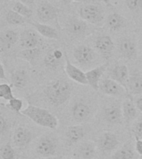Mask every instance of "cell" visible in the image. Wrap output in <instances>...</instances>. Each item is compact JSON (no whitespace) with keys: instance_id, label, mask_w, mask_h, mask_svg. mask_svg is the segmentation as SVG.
I'll return each mask as SVG.
<instances>
[{"instance_id":"obj_39","label":"cell","mask_w":142,"mask_h":159,"mask_svg":"<svg viewBox=\"0 0 142 159\" xmlns=\"http://www.w3.org/2000/svg\"><path fill=\"white\" fill-rule=\"evenodd\" d=\"M135 151L142 155V139H135Z\"/></svg>"},{"instance_id":"obj_14","label":"cell","mask_w":142,"mask_h":159,"mask_svg":"<svg viewBox=\"0 0 142 159\" xmlns=\"http://www.w3.org/2000/svg\"><path fill=\"white\" fill-rule=\"evenodd\" d=\"M95 47L97 52L102 54L104 58H109L114 51L115 45L111 37L109 36H102L96 40Z\"/></svg>"},{"instance_id":"obj_21","label":"cell","mask_w":142,"mask_h":159,"mask_svg":"<svg viewBox=\"0 0 142 159\" xmlns=\"http://www.w3.org/2000/svg\"><path fill=\"white\" fill-rule=\"evenodd\" d=\"M122 114L123 119L125 120L126 123H130L135 120L137 116V107L135 103L132 101L131 97L129 99H125L122 103Z\"/></svg>"},{"instance_id":"obj_8","label":"cell","mask_w":142,"mask_h":159,"mask_svg":"<svg viewBox=\"0 0 142 159\" xmlns=\"http://www.w3.org/2000/svg\"><path fill=\"white\" fill-rule=\"evenodd\" d=\"M129 76L128 67L124 64L115 66L114 68H112L111 70L110 71V78L118 82L126 90L127 94L130 95L128 91V87H127V82H128Z\"/></svg>"},{"instance_id":"obj_40","label":"cell","mask_w":142,"mask_h":159,"mask_svg":"<svg viewBox=\"0 0 142 159\" xmlns=\"http://www.w3.org/2000/svg\"><path fill=\"white\" fill-rule=\"evenodd\" d=\"M0 80H7L4 66L2 64V62H1V64H0Z\"/></svg>"},{"instance_id":"obj_9","label":"cell","mask_w":142,"mask_h":159,"mask_svg":"<svg viewBox=\"0 0 142 159\" xmlns=\"http://www.w3.org/2000/svg\"><path fill=\"white\" fill-rule=\"evenodd\" d=\"M64 69L67 76L73 81L77 82L78 84H84V85L88 84L86 72L82 71L80 68L72 64V62L70 61V60L67 58V57H66V64H65Z\"/></svg>"},{"instance_id":"obj_7","label":"cell","mask_w":142,"mask_h":159,"mask_svg":"<svg viewBox=\"0 0 142 159\" xmlns=\"http://www.w3.org/2000/svg\"><path fill=\"white\" fill-rule=\"evenodd\" d=\"M75 60L81 65H88L94 61L96 57L95 51L88 46L81 45L75 47L73 51Z\"/></svg>"},{"instance_id":"obj_2","label":"cell","mask_w":142,"mask_h":159,"mask_svg":"<svg viewBox=\"0 0 142 159\" xmlns=\"http://www.w3.org/2000/svg\"><path fill=\"white\" fill-rule=\"evenodd\" d=\"M21 114L39 126L50 129H56L58 127V119L57 117L46 109L28 104L22 109Z\"/></svg>"},{"instance_id":"obj_46","label":"cell","mask_w":142,"mask_h":159,"mask_svg":"<svg viewBox=\"0 0 142 159\" xmlns=\"http://www.w3.org/2000/svg\"><path fill=\"white\" fill-rule=\"evenodd\" d=\"M65 159H72V158H69V157H67V158H65Z\"/></svg>"},{"instance_id":"obj_12","label":"cell","mask_w":142,"mask_h":159,"mask_svg":"<svg viewBox=\"0 0 142 159\" xmlns=\"http://www.w3.org/2000/svg\"><path fill=\"white\" fill-rule=\"evenodd\" d=\"M32 139V132L23 126H18L13 132L12 142L17 148H24L31 143Z\"/></svg>"},{"instance_id":"obj_16","label":"cell","mask_w":142,"mask_h":159,"mask_svg":"<svg viewBox=\"0 0 142 159\" xmlns=\"http://www.w3.org/2000/svg\"><path fill=\"white\" fill-rule=\"evenodd\" d=\"M120 53L122 57L129 60H133L136 57V45L132 39L123 38L118 44Z\"/></svg>"},{"instance_id":"obj_6","label":"cell","mask_w":142,"mask_h":159,"mask_svg":"<svg viewBox=\"0 0 142 159\" xmlns=\"http://www.w3.org/2000/svg\"><path fill=\"white\" fill-rule=\"evenodd\" d=\"M119 143L120 142L117 136L111 132H105L98 139V148L103 152L114 151Z\"/></svg>"},{"instance_id":"obj_27","label":"cell","mask_w":142,"mask_h":159,"mask_svg":"<svg viewBox=\"0 0 142 159\" xmlns=\"http://www.w3.org/2000/svg\"><path fill=\"white\" fill-rule=\"evenodd\" d=\"M130 94H139L142 93V75L138 73L130 75L127 82Z\"/></svg>"},{"instance_id":"obj_34","label":"cell","mask_w":142,"mask_h":159,"mask_svg":"<svg viewBox=\"0 0 142 159\" xmlns=\"http://www.w3.org/2000/svg\"><path fill=\"white\" fill-rule=\"evenodd\" d=\"M2 159H15V152L10 143H7L1 148Z\"/></svg>"},{"instance_id":"obj_11","label":"cell","mask_w":142,"mask_h":159,"mask_svg":"<svg viewBox=\"0 0 142 159\" xmlns=\"http://www.w3.org/2000/svg\"><path fill=\"white\" fill-rule=\"evenodd\" d=\"M107 66H108V64L105 63V64L95 67L93 69L90 70L86 72L88 84L95 90L100 89L101 80H102V75H104V73L107 70Z\"/></svg>"},{"instance_id":"obj_18","label":"cell","mask_w":142,"mask_h":159,"mask_svg":"<svg viewBox=\"0 0 142 159\" xmlns=\"http://www.w3.org/2000/svg\"><path fill=\"white\" fill-rule=\"evenodd\" d=\"M19 33L14 30H5L0 36L1 50L9 49L19 41Z\"/></svg>"},{"instance_id":"obj_3","label":"cell","mask_w":142,"mask_h":159,"mask_svg":"<svg viewBox=\"0 0 142 159\" xmlns=\"http://www.w3.org/2000/svg\"><path fill=\"white\" fill-rule=\"evenodd\" d=\"M78 14L82 19L93 25H102L105 21V11L101 5L85 3L78 8Z\"/></svg>"},{"instance_id":"obj_26","label":"cell","mask_w":142,"mask_h":159,"mask_svg":"<svg viewBox=\"0 0 142 159\" xmlns=\"http://www.w3.org/2000/svg\"><path fill=\"white\" fill-rule=\"evenodd\" d=\"M28 80L27 72L23 69H17L11 75L12 85L17 89H22L26 86Z\"/></svg>"},{"instance_id":"obj_41","label":"cell","mask_w":142,"mask_h":159,"mask_svg":"<svg viewBox=\"0 0 142 159\" xmlns=\"http://www.w3.org/2000/svg\"><path fill=\"white\" fill-rule=\"evenodd\" d=\"M135 105H136L138 110L142 113V96L140 97L139 99H136V101H135Z\"/></svg>"},{"instance_id":"obj_32","label":"cell","mask_w":142,"mask_h":159,"mask_svg":"<svg viewBox=\"0 0 142 159\" xmlns=\"http://www.w3.org/2000/svg\"><path fill=\"white\" fill-rule=\"evenodd\" d=\"M0 98H2L7 101H9L10 99L14 98V95L12 93V85H10L7 83L0 84Z\"/></svg>"},{"instance_id":"obj_1","label":"cell","mask_w":142,"mask_h":159,"mask_svg":"<svg viewBox=\"0 0 142 159\" xmlns=\"http://www.w3.org/2000/svg\"><path fill=\"white\" fill-rule=\"evenodd\" d=\"M72 93V87L64 80L57 79L52 80L44 89L45 96L47 101L54 106H60L69 99Z\"/></svg>"},{"instance_id":"obj_36","label":"cell","mask_w":142,"mask_h":159,"mask_svg":"<svg viewBox=\"0 0 142 159\" xmlns=\"http://www.w3.org/2000/svg\"><path fill=\"white\" fill-rule=\"evenodd\" d=\"M132 131L135 139H142V118L135 122L132 127Z\"/></svg>"},{"instance_id":"obj_33","label":"cell","mask_w":142,"mask_h":159,"mask_svg":"<svg viewBox=\"0 0 142 159\" xmlns=\"http://www.w3.org/2000/svg\"><path fill=\"white\" fill-rule=\"evenodd\" d=\"M6 106L12 111H14L17 114H21L22 110V106H23V102L21 99H17V98H13V99H10L9 101H7V104Z\"/></svg>"},{"instance_id":"obj_31","label":"cell","mask_w":142,"mask_h":159,"mask_svg":"<svg viewBox=\"0 0 142 159\" xmlns=\"http://www.w3.org/2000/svg\"><path fill=\"white\" fill-rule=\"evenodd\" d=\"M12 10H14L15 12H17V13H19L20 15H22L26 18H30L32 15V8L20 1L15 2Z\"/></svg>"},{"instance_id":"obj_20","label":"cell","mask_w":142,"mask_h":159,"mask_svg":"<svg viewBox=\"0 0 142 159\" xmlns=\"http://www.w3.org/2000/svg\"><path fill=\"white\" fill-rule=\"evenodd\" d=\"M63 57H64L63 52L60 49L56 48V49H53L50 51L49 52H47V55L45 56L43 62H44L45 66L48 68L56 69L60 65Z\"/></svg>"},{"instance_id":"obj_44","label":"cell","mask_w":142,"mask_h":159,"mask_svg":"<svg viewBox=\"0 0 142 159\" xmlns=\"http://www.w3.org/2000/svg\"><path fill=\"white\" fill-rule=\"evenodd\" d=\"M40 159H57V158H56V157H42V158H40Z\"/></svg>"},{"instance_id":"obj_23","label":"cell","mask_w":142,"mask_h":159,"mask_svg":"<svg viewBox=\"0 0 142 159\" xmlns=\"http://www.w3.org/2000/svg\"><path fill=\"white\" fill-rule=\"evenodd\" d=\"M67 141L70 144L77 143L85 136V130L81 125H74L68 127L65 133Z\"/></svg>"},{"instance_id":"obj_22","label":"cell","mask_w":142,"mask_h":159,"mask_svg":"<svg viewBox=\"0 0 142 159\" xmlns=\"http://www.w3.org/2000/svg\"><path fill=\"white\" fill-rule=\"evenodd\" d=\"M32 24L35 28V30L42 37L48 38V39L53 40H57L59 38L58 32L54 27H51L49 25L43 23V22H33Z\"/></svg>"},{"instance_id":"obj_45","label":"cell","mask_w":142,"mask_h":159,"mask_svg":"<svg viewBox=\"0 0 142 159\" xmlns=\"http://www.w3.org/2000/svg\"><path fill=\"white\" fill-rule=\"evenodd\" d=\"M2 2H5V1H7V0H1Z\"/></svg>"},{"instance_id":"obj_38","label":"cell","mask_w":142,"mask_h":159,"mask_svg":"<svg viewBox=\"0 0 142 159\" xmlns=\"http://www.w3.org/2000/svg\"><path fill=\"white\" fill-rule=\"evenodd\" d=\"M6 129H7V121L5 120L3 116H1L0 117V133H1V135H3Z\"/></svg>"},{"instance_id":"obj_24","label":"cell","mask_w":142,"mask_h":159,"mask_svg":"<svg viewBox=\"0 0 142 159\" xmlns=\"http://www.w3.org/2000/svg\"><path fill=\"white\" fill-rule=\"evenodd\" d=\"M107 25L111 31H119V30L124 28L126 26V19L122 15L113 12L107 16Z\"/></svg>"},{"instance_id":"obj_28","label":"cell","mask_w":142,"mask_h":159,"mask_svg":"<svg viewBox=\"0 0 142 159\" xmlns=\"http://www.w3.org/2000/svg\"><path fill=\"white\" fill-rule=\"evenodd\" d=\"M135 152L130 143L124 144L112 155V159H134Z\"/></svg>"},{"instance_id":"obj_29","label":"cell","mask_w":142,"mask_h":159,"mask_svg":"<svg viewBox=\"0 0 142 159\" xmlns=\"http://www.w3.org/2000/svg\"><path fill=\"white\" fill-rule=\"evenodd\" d=\"M40 53H41V50L38 47L29 48V49H22V51L18 52V57L32 65L35 60L38 58Z\"/></svg>"},{"instance_id":"obj_19","label":"cell","mask_w":142,"mask_h":159,"mask_svg":"<svg viewBox=\"0 0 142 159\" xmlns=\"http://www.w3.org/2000/svg\"><path fill=\"white\" fill-rule=\"evenodd\" d=\"M91 114V109L87 104L82 102H77L73 105L72 109V114L75 121L82 123L87 120Z\"/></svg>"},{"instance_id":"obj_15","label":"cell","mask_w":142,"mask_h":159,"mask_svg":"<svg viewBox=\"0 0 142 159\" xmlns=\"http://www.w3.org/2000/svg\"><path fill=\"white\" fill-rule=\"evenodd\" d=\"M97 152V145L94 142L85 141L80 143L75 150L77 159H93Z\"/></svg>"},{"instance_id":"obj_43","label":"cell","mask_w":142,"mask_h":159,"mask_svg":"<svg viewBox=\"0 0 142 159\" xmlns=\"http://www.w3.org/2000/svg\"><path fill=\"white\" fill-rule=\"evenodd\" d=\"M59 1L61 2H62V3H64V4H69L73 0H59Z\"/></svg>"},{"instance_id":"obj_17","label":"cell","mask_w":142,"mask_h":159,"mask_svg":"<svg viewBox=\"0 0 142 159\" xmlns=\"http://www.w3.org/2000/svg\"><path fill=\"white\" fill-rule=\"evenodd\" d=\"M67 26L70 33L74 36H82L85 34L88 29L87 22L81 17H71L67 22Z\"/></svg>"},{"instance_id":"obj_30","label":"cell","mask_w":142,"mask_h":159,"mask_svg":"<svg viewBox=\"0 0 142 159\" xmlns=\"http://www.w3.org/2000/svg\"><path fill=\"white\" fill-rule=\"evenodd\" d=\"M6 21L8 24L12 26H20L23 25L25 22H27L26 17H24L17 12H15L14 10H8L6 13Z\"/></svg>"},{"instance_id":"obj_13","label":"cell","mask_w":142,"mask_h":159,"mask_svg":"<svg viewBox=\"0 0 142 159\" xmlns=\"http://www.w3.org/2000/svg\"><path fill=\"white\" fill-rule=\"evenodd\" d=\"M38 34L39 33L36 30H24L20 34V46L23 49H29V48L37 47L40 42V38Z\"/></svg>"},{"instance_id":"obj_5","label":"cell","mask_w":142,"mask_h":159,"mask_svg":"<svg viewBox=\"0 0 142 159\" xmlns=\"http://www.w3.org/2000/svg\"><path fill=\"white\" fill-rule=\"evenodd\" d=\"M36 152L39 156L42 157L55 156L57 153V143L52 137H42L37 142Z\"/></svg>"},{"instance_id":"obj_10","label":"cell","mask_w":142,"mask_h":159,"mask_svg":"<svg viewBox=\"0 0 142 159\" xmlns=\"http://www.w3.org/2000/svg\"><path fill=\"white\" fill-rule=\"evenodd\" d=\"M100 90L103 94L109 96H119L123 93H126V90L114 80L106 79L103 80L100 83Z\"/></svg>"},{"instance_id":"obj_37","label":"cell","mask_w":142,"mask_h":159,"mask_svg":"<svg viewBox=\"0 0 142 159\" xmlns=\"http://www.w3.org/2000/svg\"><path fill=\"white\" fill-rule=\"evenodd\" d=\"M73 2H82V3H97V2H103L107 6H111L112 0H73Z\"/></svg>"},{"instance_id":"obj_4","label":"cell","mask_w":142,"mask_h":159,"mask_svg":"<svg viewBox=\"0 0 142 159\" xmlns=\"http://www.w3.org/2000/svg\"><path fill=\"white\" fill-rule=\"evenodd\" d=\"M36 12H37V18L43 23L57 19L59 14V9L47 1L40 2L37 5Z\"/></svg>"},{"instance_id":"obj_42","label":"cell","mask_w":142,"mask_h":159,"mask_svg":"<svg viewBox=\"0 0 142 159\" xmlns=\"http://www.w3.org/2000/svg\"><path fill=\"white\" fill-rule=\"evenodd\" d=\"M20 2H23L24 4L27 5V6H29L30 7H32L35 3V0H19Z\"/></svg>"},{"instance_id":"obj_35","label":"cell","mask_w":142,"mask_h":159,"mask_svg":"<svg viewBox=\"0 0 142 159\" xmlns=\"http://www.w3.org/2000/svg\"><path fill=\"white\" fill-rule=\"evenodd\" d=\"M125 4L131 12H138L142 10V0H125Z\"/></svg>"},{"instance_id":"obj_25","label":"cell","mask_w":142,"mask_h":159,"mask_svg":"<svg viewBox=\"0 0 142 159\" xmlns=\"http://www.w3.org/2000/svg\"><path fill=\"white\" fill-rule=\"evenodd\" d=\"M104 118L109 124H120L123 119L122 109L116 105L107 107L104 111Z\"/></svg>"}]
</instances>
